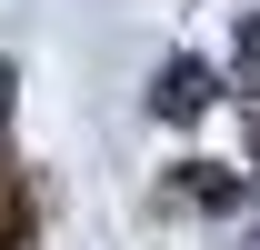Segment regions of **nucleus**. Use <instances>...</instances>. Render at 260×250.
I'll return each mask as SVG.
<instances>
[{
  "mask_svg": "<svg viewBox=\"0 0 260 250\" xmlns=\"http://www.w3.org/2000/svg\"><path fill=\"white\" fill-rule=\"evenodd\" d=\"M240 70H250V90H260V10L240 20Z\"/></svg>",
  "mask_w": 260,
  "mask_h": 250,
  "instance_id": "f03ea898",
  "label": "nucleus"
},
{
  "mask_svg": "<svg viewBox=\"0 0 260 250\" xmlns=\"http://www.w3.org/2000/svg\"><path fill=\"white\" fill-rule=\"evenodd\" d=\"M150 110H160V120H190V110H210V70H200V60H160V90H150Z\"/></svg>",
  "mask_w": 260,
  "mask_h": 250,
  "instance_id": "f257e3e1",
  "label": "nucleus"
},
{
  "mask_svg": "<svg viewBox=\"0 0 260 250\" xmlns=\"http://www.w3.org/2000/svg\"><path fill=\"white\" fill-rule=\"evenodd\" d=\"M0 90H10V70H0Z\"/></svg>",
  "mask_w": 260,
  "mask_h": 250,
  "instance_id": "7ed1b4c3",
  "label": "nucleus"
}]
</instances>
